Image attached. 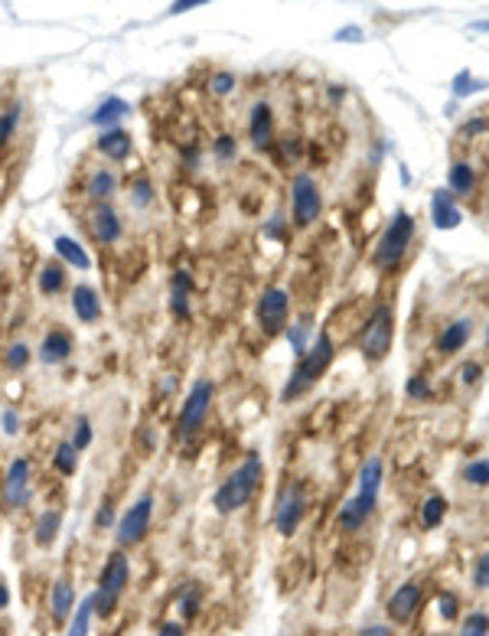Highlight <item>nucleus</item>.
Masks as SVG:
<instances>
[{"label":"nucleus","mask_w":489,"mask_h":636,"mask_svg":"<svg viewBox=\"0 0 489 636\" xmlns=\"http://www.w3.org/2000/svg\"><path fill=\"white\" fill-rule=\"evenodd\" d=\"M382 480H385V460L382 457H369L362 470H359V489L356 496H350L340 506L336 513V529L346 532V535H356L369 525V519L379 509V493H382Z\"/></svg>","instance_id":"nucleus-1"},{"label":"nucleus","mask_w":489,"mask_h":636,"mask_svg":"<svg viewBox=\"0 0 489 636\" xmlns=\"http://www.w3.org/2000/svg\"><path fill=\"white\" fill-rule=\"evenodd\" d=\"M261 480H264V460H261L258 450H248V454L242 457V464L216 487V493H212V509L219 516H232V513H238V509H244V506L254 499V493L261 489Z\"/></svg>","instance_id":"nucleus-2"},{"label":"nucleus","mask_w":489,"mask_h":636,"mask_svg":"<svg viewBox=\"0 0 489 636\" xmlns=\"http://www.w3.org/2000/svg\"><path fill=\"white\" fill-rule=\"evenodd\" d=\"M333 359H336L333 336H330V330H320L317 340L310 342V350L303 352V356H297V362H293L284 389H281V401L287 405V401H297L301 395H307V391L326 375V369L333 366Z\"/></svg>","instance_id":"nucleus-3"},{"label":"nucleus","mask_w":489,"mask_h":636,"mask_svg":"<svg viewBox=\"0 0 489 636\" xmlns=\"http://www.w3.org/2000/svg\"><path fill=\"white\" fill-rule=\"evenodd\" d=\"M415 216L408 209H398L395 216H391V222L385 226V232L379 236V242H375L372 248V268L382 271V275H388V271H395L405 261L408 248H411V242H415Z\"/></svg>","instance_id":"nucleus-4"},{"label":"nucleus","mask_w":489,"mask_h":636,"mask_svg":"<svg viewBox=\"0 0 489 636\" xmlns=\"http://www.w3.org/2000/svg\"><path fill=\"white\" fill-rule=\"evenodd\" d=\"M128 584H130V558L121 548H114L105 558V564H101L98 587L91 591V597H95V617L101 620L111 617L118 611V603H121V597L128 594Z\"/></svg>","instance_id":"nucleus-5"},{"label":"nucleus","mask_w":489,"mask_h":636,"mask_svg":"<svg viewBox=\"0 0 489 636\" xmlns=\"http://www.w3.org/2000/svg\"><path fill=\"white\" fill-rule=\"evenodd\" d=\"M212 401H216V382L212 379H196L189 385L187 399L179 405V415H177V424H173V434L179 440H189L196 434L203 431L206 421H209V411H212Z\"/></svg>","instance_id":"nucleus-6"},{"label":"nucleus","mask_w":489,"mask_h":636,"mask_svg":"<svg viewBox=\"0 0 489 636\" xmlns=\"http://www.w3.org/2000/svg\"><path fill=\"white\" fill-rule=\"evenodd\" d=\"M391 340H395V307L382 301L372 307L362 333H359V352L366 362H382L391 352Z\"/></svg>","instance_id":"nucleus-7"},{"label":"nucleus","mask_w":489,"mask_h":636,"mask_svg":"<svg viewBox=\"0 0 489 636\" xmlns=\"http://www.w3.org/2000/svg\"><path fill=\"white\" fill-rule=\"evenodd\" d=\"M33 480H36V464L33 457L16 454L7 467H4V483H0V503L7 513H20L33 499Z\"/></svg>","instance_id":"nucleus-8"},{"label":"nucleus","mask_w":489,"mask_h":636,"mask_svg":"<svg viewBox=\"0 0 489 636\" xmlns=\"http://www.w3.org/2000/svg\"><path fill=\"white\" fill-rule=\"evenodd\" d=\"M307 509H310L307 480L291 477V480L281 487L277 503H274V529H277V535L291 538L293 532L301 529V522L307 519Z\"/></svg>","instance_id":"nucleus-9"},{"label":"nucleus","mask_w":489,"mask_h":636,"mask_svg":"<svg viewBox=\"0 0 489 636\" xmlns=\"http://www.w3.org/2000/svg\"><path fill=\"white\" fill-rule=\"evenodd\" d=\"M154 493H144L121 513V519L114 522V542L121 552L128 548H138L147 535H150V525H154Z\"/></svg>","instance_id":"nucleus-10"},{"label":"nucleus","mask_w":489,"mask_h":636,"mask_svg":"<svg viewBox=\"0 0 489 636\" xmlns=\"http://www.w3.org/2000/svg\"><path fill=\"white\" fill-rule=\"evenodd\" d=\"M291 291L281 284H271L258 294L254 301V320H258L261 333L264 336H281L291 326Z\"/></svg>","instance_id":"nucleus-11"},{"label":"nucleus","mask_w":489,"mask_h":636,"mask_svg":"<svg viewBox=\"0 0 489 636\" xmlns=\"http://www.w3.org/2000/svg\"><path fill=\"white\" fill-rule=\"evenodd\" d=\"M323 212V193H320V183L313 179V173L301 170L293 173L291 179V216L297 228H310L320 219Z\"/></svg>","instance_id":"nucleus-12"},{"label":"nucleus","mask_w":489,"mask_h":636,"mask_svg":"<svg viewBox=\"0 0 489 636\" xmlns=\"http://www.w3.org/2000/svg\"><path fill=\"white\" fill-rule=\"evenodd\" d=\"M85 226H89L91 242L101 245V248H114L124 238V219L111 203L91 206L89 216H85Z\"/></svg>","instance_id":"nucleus-13"},{"label":"nucleus","mask_w":489,"mask_h":636,"mask_svg":"<svg viewBox=\"0 0 489 636\" xmlns=\"http://www.w3.org/2000/svg\"><path fill=\"white\" fill-rule=\"evenodd\" d=\"M421 603H424V581L411 578L391 591V597L385 601V617L391 623H411L415 613L421 611Z\"/></svg>","instance_id":"nucleus-14"},{"label":"nucleus","mask_w":489,"mask_h":636,"mask_svg":"<svg viewBox=\"0 0 489 636\" xmlns=\"http://www.w3.org/2000/svg\"><path fill=\"white\" fill-rule=\"evenodd\" d=\"M72 356H75L72 330H65V326H49L46 333H43L40 346H36V359H40L43 366L56 369V366H65Z\"/></svg>","instance_id":"nucleus-15"},{"label":"nucleus","mask_w":489,"mask_h":636,"mask_svg":"<svg viewBox=\"0 0 489 636\" xmlns=\"http://www.w3.org/2000/svg\"><path fill=\"white\" fill-rule=\"evenodd\" d=\"M118 193H121V177H118V170L108 167V163L91 167V170L85 173V179H82V196H85L91 206L111 203Z\"/></svg>","instance_id":"nucleus-16"},{"label":"nucleus","mask_w":489,"mask_h":636,"mask_svg":"<svg viewBox=\"0 0 489 636\" xmlns=\"http://www.w3.org/2000/svg\"><path fill=\"white\" fill-rule=\"evenodd\" d=\"M193 271L177 268L170 275V287H167V304H170V317L177 323H189L193 320Z\"/></svg>","instance_id":"nucleus-17"},{"label":"nucleus","mask_w":489,"mask_h":636,"mask_svg":"<svg viewBox=\"0 0 489 636\" xmlns=\"http://www.w3.org/2000/svg\"><path fill=\"white\" fill-rule=\"evenodd\" d=\"M248 140L254 150H274L277 130H274V108L268 101H254L248 108Z\"/></svg>","instance_id":"nucleus-18"},{"label":"nucleus","mask_w":489,"mask_h":636,"mask_svg":"<svg viewBox=\"0 0 489 636\" xmlns=\"http://www.w3.org/2000/svg\"><path fill=\"white\" fill-rule=\"evenodd\" d=\"M95 154L101 157V163H128L134 157V138L128 128H111L101 130L95 138Z\"/></svg>","instance_id":"nucleus-19"},{"label":"nucleus","mask_w":489,"mask_h":636,"mask_svg":"<svg viewBox=\"0 0 489 636\" xmlns=\"http://www.w3.org/2000/svg\"><path fill=\"white\" fill-rule=\"evenodd\" d=\"M69 307H72V317L85 326H95L98 320L105 317V304H101V294L91 284H75L69 287Z\"/></svg>","instance_id":"nucleus-20"},{"label":"nucleus","mask_w":489,"mask_h":636,"mask_svg":"<svg viewBox=\"0 0 489 636\" xmlns=\"http://www.w3.org/2000/svg\"><path fill=\"white\" fill-rule=\"evenodd\" d=\"M130 114H134V105H130L128 98L121 95H105L98 101V108L89 114V121L95 124L98 130H111V128H121L128 121Z\"/></svg>","instance_id":"nucleus-21"},{"label":"nucleus","mask_w":489,"mask_h":636,"mask_svg":"<svg viewBox=\"0 0 489 636\" xmlns=\"http://www.w3.org/2000/svg\"><path fill=\"white\" fill-rule=\"evenodd\" d=\"M36 291L40 297H59L62 291H69V268L59 258H49L36 271Z\"/></svg>","instance_id":"nucleus-22"},{"label":"nucleus","mask_w":489,"mask_h":636,"mask_svg":"<svg viewBox=\"0 0 489 636\" xmlns=\"http://www.w3.org/2000/svg\"><path fill=\"white\" fill-rule=\"evenodd\" d=\"M75 611V587L69 578H56L49 584V617L53 623H69Z\"/></svg>","instance_id":"nucleus-23"},{"label":"nucleus","mask_w":489,"mask_h":636,"mask_svg":"<svg viewBox=\"0 0 489 636\" xmlns=\"http://www.w3.org/2000/svg\"><path fill=\"white\" fill-rule=\"evenodd\" d=\"M206 603V587L199 581H183L177 591V601H173V611L179 613V623H189V620L199 617Z\"/></svg>","instance_id":"nucleus-24"},{"label":"nucleus","mask_w":489,"mask_h":636,"mask_svg":"<svg viewBox=\"0 0 489 636\" xmlns=\"http://www.w3.org/2000/svg\"><path fill=\"white\" fill-rule=\"evenodd\" d=\"M431 219H434V226H437V228H456L460 222H464V212H460V206H456V199H454L450 189H434Z\"/></svg>","instance_id":"nucleus-25"},{"label":"nucleus","mask_w":489,"mask_h":636,"mask_svg":"<svg viewBox=\"0 0 489 636\" xmlns=\"http://www.w3.org/2000/svg\"><path fill=\"white\" fill-rule=\"evenodd\" d=\"M53 252L56 258L62 261L65 268H75V271H91V255L85 252V245L72 236H56L53 238Z\"/></svg>","instance_id":"nucleus-26"},{"label":"nucleus","mask_w":489,"mask_h":636,"mask_svg":"<svg viewBox=\"0 0 489 636\" xmlns=\"http://www.w3.org/2000/svg\"><path fill=\"white\" fill-rule=\"evenodd\" d=\"M59 532H62V509L59 506H46L36 516V522H33V542L40 548H49L59 538Z\"/></svg>","instance_id":"nucleus-27"},{"label":"nucleus","mask_w":489,"mask_h":636,"mask_svg":"<svg viewBox=\"0 0 489 636\" xmlns=\"http://www.w3.org/2000/svg\"><path fill=\"white\" fill-rule=\"evenodd\" d=\"M470 336H473V320L460 317V320H454V323H447L444 330H440L437 350L444 352V356H454V352H460L466 342H470Z\"/></svg>","instance_id":"nucleus-28"},{"label":"nucleus","mask_w":489,"mask_h":636,"mask_svg":"<svg viewBox=\"0 0 489 636\" xmlns=\"http://www.w3.org/2000/svg\"><path fill=\"white\" fill-rule=\"evenodd\" d=\"M33 359H36V346H30L26 340H14L4 346V352H0V369L10 375H20L30 369Z\"/></svg>","instance_id":"nucleus-29"},{"label":"nucleus","mask_w":489,"mask_h":636,"mask_svg":"<svg viewBox=\"0 0 489 636\" xmlns=\"http://www.w3.org/2000/svg\"><path fill=\"white\" fill-rule=\"evenodd\" d=\"M24 101L14 98L7 105H0V150H7L14 144V138L20 134V124H24Z\"/></svg>","instance_id":"nucleus-30"},{"label":"nucleus","mask_w":489,"mask_h":636,"mask_svg":"<svg viewBox=\"0 0 489 636\" xmlns=\"http://www.w3.org/2000/svg\"><path fill=\"white\" fill-rule=\"evenodd\" d=\"M157 203V187L150 173H138V177H130L128 183V206L138 212H147L150 206Z\"/></svg>","instance_id":"nucleus-31"},{"label":"nucleus","mask_w":489,"mask_h":636,"mask_svg":"<svg viewBox=\"0 0 489 636\" xmlns=\"http://www.w3.org/2000/svg\"><path fill=\"white\" fill-rule=\"evenodd\" d=\"M79 450L72 448V440L65 438V440H59L56 448H53V454H49V464H53V470L59 473V477H75V470H79Z\"/></svg>","instance_id":"nucleus-32"},{"label":"nucleus","mask_w":489,"mask_h":636,"mask_svg":"<svg viewBox=\"0 0 489 636\" xmlns=\"http://www.w3.org/2000/svg\"><path fill=\"white\" fill-rule=\"evenodd\" d=\"M450 193L454 196H470L476 189V170H473L470 160H454L450 163Z\"/></svg>","instance_id":"nucleus-33"},{"label":"nucleus","mask_w":489,"mask_h":636,"mask_svg":"<svg viewBox=\"0 0 489 636\" xmlns=\"http://www.w3.org/2000/svg\"><path fill=\"white\" fill-rule=\"evenodd\" d=\"M91 617H95V597H82L79 607L72 611L69 623H65V636H89L91 630Z\"/></svg>","instance_id":"nucleus-34"},{"label":"nucleus","mask_w":489,"mask_h":636,"mask_svg":"<svg viewBox=\"0 0 489 636\" xmlns=\"http://www.w3.org/2000/svg\"><path fill=\"white\" fill-rule=\"evenodd\" d=\"M209 154H212V160L219 163V167H228V163H235L238 160V138L235 134H216L212 138V144H209Z\"/></svg>","instance_id":"nucleus-35"},{"label":"nucleus","mask_w":489,"mask_h":636,"mask_svg":"<svg viewBox=\"0 0 489 636\" xmlns=\"http://www.w3.org/2000/svg\"><path fill=\"white\" fill-rule=\"evenodd\" d=\"M284 333H287V342L293 346V352H297V356H303V352L310 350V342H313V336H310V333H313V320L301 317L297 323L287 326Z\"/></svg>","instance_id":"nucleus-36"},{"label":"nucleus","mask_w":489,"mask_h":636,"mask_svg":"<svg viewBox=\"0 0 489 636\" xmlns=\"http://www.w3.org/2000/svg\"><path fill=\"white\" fill-rule=\"evenodd\" d=\"M235 89H238V75L228 72V69H216V72L206 79V92H209L212 98H228Z\"/></svg>","instance_id":"nucleus-37"},{"label":"nucleus","mask_w":489,"mask_h":636,"mask_svg":"<svg viewBox=\"0 0 489 636\" xmlns=\"http://www.w3.org/2000/svg\"><path fill=\"white\" fill-rule=\"evenodd\" d=\"M69 440H72V448L79 450V454H85V450L91 448V440H95V424H91L89 415L72 418V434H69Z\"/></svg>","instance_id":"nucleus-38"},{"label":"nucleus","mask_w":489,"mask_h":636,"mask_svg":"<svg viewBox=\"0 0 489 636\" xmlns=\"http://www.w3.org/2000/svg\"><path fill=\"white\" fill-rule=\"evenodd\" d=\"M447 516V499L444 496H427L421 506V525L424 529H437L440 522Z\"/></svg>","instance_id":"nucleus-39"},{"label":"nucleus","mask_w":489,"mask_h":636,"mask_svg":"<svg viewBox=\"0 0 489 636\" xmlns=\"http://www.w3.org/2000/svg\"><path fill=\"white\" fill-rule=\"evenodd\" d=\"M464 483H470V487H489V457L470 460L464 467Z\"/></svg>","instance_id":"nucleus-40"},{"label":"nucleus","mask_w":489,"mask_h":636,"mask_svg":"<svg viewBox=\"0 0 489 636\" xmlns=\"http://www.w3.org/2000/svg\"><path fill=\"white\" fill-rule=\"evenodd\" d=\"M0 428H4L7 438H16V434L24 431V415H20V408H16V405L0 408Z\"/></svg>","instance_id":"nucleus-41"},{"label":"nucleus","mask_w":489,"mask_h":636,"mask_svg":"<svg viewBox=\"0 0 489 636\" xmlns=\"http://www.w3.org/2000/svg\"><path fill=\"white\" fill-rule=\"evenodd\" d=\"M405 391H408V399H411V401H427L434 395L431 382H427V375H424V372L411 375V379H408V385H405Z\"/></svg>","instance_id":"nucleus-42"},{"label":"nucleus","mask_w":489,"mask_h":636,"mask_svg":"<svg viewBox=\"0 0 489 636\" xmlns=\"http://www.w3.org/2000/svg\"><path fill=\"white\" fill-rule=\"evenodd\" d=\"M460 636H489V613L486 611H473L460 627Z\"/></svg>","instance_id":"nucleus-43"},{"label":"nucleus","mask_w":489,"mask_h":636,"mask_svg":"<svg viewBox=\"0 0 489 636\" xmlns=\"http://www.w3.org/2000/svg\"><path fill=\"white\" fill-rule=\"evenodd\" d=\"M277 150H281V160H287V163H297L301 160V154H303V140L297 138V134H284V138L277 140Z\"/></svg>","instance_id":"nucleus-44"},{"label":"nucleus","mask_w":489,"mask_h":636,"mask_svg":"<svg viewBox=\"0 0 489 636\" xmlns=\"http://www.w3.org/2000/svg\"><path fill=\"white\" fill-rule=\"evenodd\" d=\"M114 496H105L101 499V503H98V513H95V522H91V525H95V532H108L114 525Z\"/></svg>","instance_id":"nucleus-45"},{"label":"nucleus","mask_w":489,"mask_h":636,"mask_svg":"<svg viewBox=\"0 0 489 636\" xmlns=\"http://www.w3.org/2000/svg\"><path fill=\"white\" fill-rule=\"evenodd\" d=\"M437 613L444 620H456V617H460V601H456L454 591H440V594H437Z\"/></svg>","instance_id":"nucleus-46"},{"label":"nucleus","mask_w":489,"mask_h":636,"mask_svg":"<svg viewBox=\"0 0 489 636\" xmlns=\"http://www.w3.org/2000/svg\"><path fill=\"white\" fill-rule=\"evenodd\" d=\"M261 236H264V238H274V242H287V238H291V228H287V219H281V216L268 219L264 226H261Z\"/></svg>","instance_id":"nucleus-47"},{"label":"nucleus","mask_w":489,"mask_h":636,"mask_svg":"<svg viewBox=\"0 0 489 636\" xmlns=\"http://www.w3.org/2000/svg\"><path fill=\"white\" fill-rule=\"evenodd\" d=\"M179 167L183 170H199L203 167V147L199 144H187L179 150Z\"/></svg>","instance_id":"nucleus-48"},{"label":"nucleus","mask_w":489,"mask_h":636,"mask_svg":"<svg viewBox=\"0 0 489 636\" xmlns=\"http://www.w3.org/2000/svg\"><path fill=\"white\" fill-rule=\"evenodd\" d=\"M480 89H486V82H480V79H473L470 72H460L454 79V95H473V92H480Z\"/></svg>","instance_id":"nucleus-49"},{"label":"nucleus","mask_w":489,"mask_h":636,"mask_svg":"<svg viewBox=\"0 0 489 636\" xmlns=\"http://www.w3.org/2000/svg\"><path fill=\"white\" fill-rule=\"evenodd\" d=\"M473 584L480 591H489V552L476 558V568H473Z\"/></svg>","instance_id":"nucleus-50"},{"label":"nucleus","mask_w":489,"mask_h":636,"mask_svg":"<svg viewBox=\"0 0 489 636\" xmlns=\"http://www.w3.org/2000/svg\"><path fill=\"white\" fill-rule=\"evenodd\" d=\"M480 375H483V366L476 362V359L460 366V382H464V385H476V382H480Z\"/></svg>","instance_id":"nucleus-51"},{"label":"nucleus","mask_w":489,"mask_h":636,"mask_svg":"<svg viewBox=\"0 0 489 636\" xmlns=\"http://www.w3.org/2000/svg\"><path fill=\"white\" fill-rule=\"evenodd\" d=\"M486 130H489V118H473V121H466L464 128H460V134H464V138H480Z\"/></svg>","instance_id":"nucleus-52"},{"label":"nucleus","mask_w":489,"mask_h":636,"mask_svg":"<svg viewBox=\"0 0 489 636\" xmlns=\"http://www.w3.org/2000/svg\"><path fill=\"white\" fill-rule=\"evenodd\" d=\"M157 636H187V623H179V620H167V623H160Z\"/></svg>","instance_id":"nucleus-53"},{"label":"nucleus","mask_w":489,"mask_h":636,"mask_svg":"<svg viewBox=\"0 0 489 636\" xmlns=\"http://www.w3.org/2000/svg\"><path fill=\"white\" fill-rule=\"evenodd\" d=\"M206 0H177V4H170V14L173 16H179V14H189V10H196V7H203Z\"/></svg>","instance_id":"nucleus-54"},{"label":"nucleus","mask_w":489,"mask_h":636,"mask_svg":"<svg viewBox=\"0 0 489 636\" xmlns=\"http://www.w3.org/2000/svg\"><path fill=\"white\" fill-rule=\"evenodd\" d=\"M336 40H342V43H356V40H359V30H356V26H346V30L336 33Z\"/></svg>","instance_id":"nucleus-55"},{"label":"nucleus","mask_w":489,"mask_h":636,"mask_svg":"<svg viewBox=\"0 0 489 636\" xmlns=\"http://www.w3.org/2000/svg\"><path fill=\"white\" fill-rule=\"evenodd\" d=\"M10 607V587H7V581L0 578V611H7Z\"/></svg>","instance_id":"nucleus-56"},{"label":"nucleus","mask_w":489,"mask_h":636,"mask_svg":"<svg viewBox=\"0 0 489 636\" xmlns=\"http://www.w3.org/2000/svg\"><path fill=\"white\" fill-rule=\"evenodd\" d=\"M359 636H391V630L388 627H369V630H362Z\"/></svg>","instance_id":"nucleus-57"},{"label":"nucleus","mask_w":489,"mask_h":636,"mask_svg":"<svg viewBox=\"0 0 489 636\" xmlns=\"http://www.w3.org/2000/svg\"><path fill=\"white\" fill-rule=\"evenodd\" d=\"M330 98H333V101H342V98H346V85H330Z\"/></svg>","instance_id":"nucleus-58"},{"label":"nucleus","mask_w":489,"mask_h":636,"mask_svg":"<svg viewBox=\"0 0 489 636\" xmlns=\"http://www.w3.org/2000/svg\"><path fill=\"white\" fill-rule=\"evenodd\" d=\"M473 30H476V33H489V20H480V24H473Z\"/></svg>","instance_id":"nucleus-59"},{"label":"nucleus","mask_w":489,"mask_h":636,"mask_svg":"<svg viewBox=\"0 0 489 636\" xmlns=\"http://www.w3.org/2000/svg\"><path fill=\"white\" fill-rule=\"evenodd\" d=\"M486 350H489V326H486Z\"/></svg>","instance_id":"nucleus-60"}]
</instances>
